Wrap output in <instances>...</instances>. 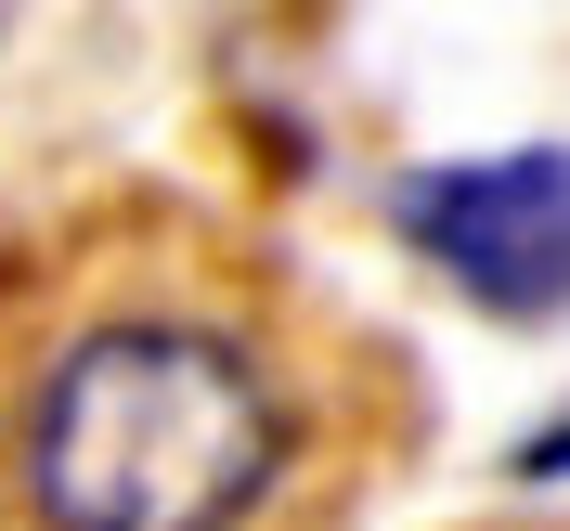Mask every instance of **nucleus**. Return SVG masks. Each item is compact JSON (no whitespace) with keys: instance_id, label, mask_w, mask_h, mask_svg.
<instances>
[{"instance_id":"f03ea898","label":"nucleus","mask_w":570,"mask_h":531,"mask_svg":"<svg viewBox=\"0 0 570 531\" xmlns=\"http://www.w3.org/2000/svg\"><path fill=\"white\" fill-rule=\"evenodd\" d=\"M402 247L505 324L570 312V142H505V156H441L390 195Z\"/></svg>"},{"instance_id":"7ed1b4c3","label":"nucleus","mask_w":570,"mask_h":531,"mask_svg":"<svg viewBox=\"0 0 570 531\" xmlns=\"http://www.w3.org/2000/svg\"><path fill=\"white\" fill-rule=\"evenodd\" d=\"M505 480H532V493H544V480H570V415H558V427H532V441L505 454Z\"/></svg>"},{"instance_id":"f257e3e1","label":"nucleus","mask_w":570,"mask_h":531,"mask_svg":"<svg viewBox=\"0 0 570 531\" xmlns=\"http://www.w3.org/2000/svg\"><path fill=\"white\" fill-rule=\"evenodd\" d=\"M285 454V376L195 312L78 324L13 402V493L39 531H247Z\"/></svg>"}]
</instances>
